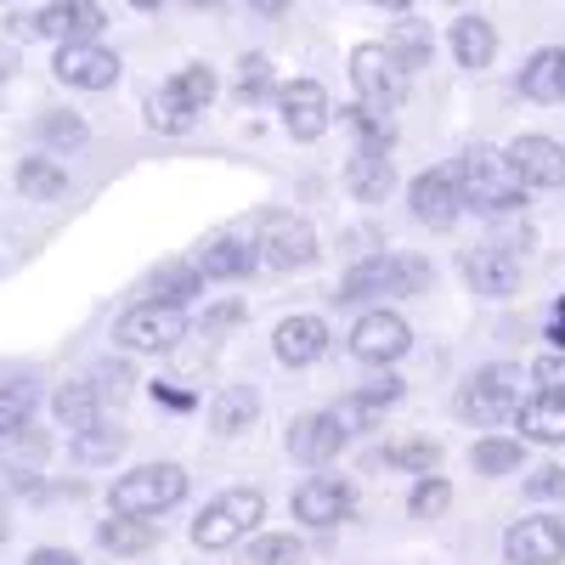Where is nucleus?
<instances>
[{"label":"nucleus","instance_id":"7","mask_svg":"<svg viewBox=\"0 0 565 565\" xmlns=\"http://www.w3.org/2000/svg\"><path fill=\"white\" fill-rule=\"evenodd\" d=\"M458 413L463 418H476V424H503L521 413V367H509V362H487L476 367L463 380L458 391Z\"/></svg>","mask_w":565,"mask_h":565},{"label":"nucleus","instance_id":"42","mask_svg":"<svg viewBox=\"0 0 565 565\" xmlns=\"http://www.w3.org/2000/svg\"><path fill=\"white\" fill-rule=\"evenodd\" d=\"M526 492H532V498H565V469H559V463L532 469V476H526Z\"/></svg>","mask_w":565,"mask_h":565},{"label":"nucleus","instance_id":"6","mask_svg":"<svg viewBox=\"0 0 565 565\" xmlns=\"http://www.w3.org/2000/svg\"><path fill=\"white\" fill-rule=\"evenodd\" d=\"M260 514H266V498L255 487H232L215 503H204V514L193 521V543L199 548H232L260 526Z\"/></svg>","mask_w":565,"mask_h":565},{"label":"nucleus","instance_id":"11","mask_svg":"<svg viewBox=\"0 0 565 565\" xmlns=\"http://www.w3.org/2000/svg\"><path fill=\"white\" fill-rule=\"evenodd\" d=\"M277 114H282V130H289L295 141H317L328 130V119H334V108H328V90L317 79H289L277 85Z\"/></svg>","mask_w":565,"mask_h":565},{"label":"nucleus","instance_id":"34","mask_svg":"<svg viewBox=\"0 0 565 565\" xmlns=\"http://www.w3.org/2000/svg\"><path fill=\"white\" fill-rule=\"evenodd\" d=\"M34 407H40V391H34V385H23V380L0 385V436H18Z\"/></svg>","mask_w":565,"mask_h":565},{"label":"nucleus","instance_id":"1","mask_svg":"<svg viewBox=\"0 0 565 565\" xmlns=\"http://www.w3.org/2000/svg\"><path fill=\"white\" fill-rule=\"evenodd\" d=\"M458 199L463 210H481V215H514V210H526V181L514 175L509 153L487 148V141H476V148H463L458 164Z\"/></svg>","mask_w":565,"mask_h":565},{"label":"nucleus","instance_id":"23","mask_svg":"<svg viewBox=\"0 0 565 565\" xmlns=\"http://www.w3.org/2000/svg\"><path fill=\"white\" fill-rule=\"evenodd\" d=\"M345 186H351V199L362 204H380L391 186H396V164H391V148H362L356 141V153L345 164Z\"/></svg>","mask_w":565,"mask_h":565},{"label":"nucleus","instance_id":"41","mask_svg":"<svg viewBox=\"0 0 565 565\" xmlns=\"http://www.w3.org/2000/svg\"><path fill=\"white\" fill-rule=\"evenodd\" d=\"M532 380H537V391H548V396H565V351H548V356H537V362H532Z\"/></svg>","mask_w":565,"mask_h":565},{"label":"nucleus","instance_id":"17","mask_svg":"<svg viewBox=\"0 0 565 565\" xmlns=\"http://www.w3.org/2000/svg\"><path fill=\"white\" fill-rule=\"evenodd\" d=\"M103 29H108V12L97 7V0H52V7L40 12V34L57 40V45H68V40H97Z\"/></svg>","mask_w":565,"mask_h":565},{"label":"nucleus","instance_id":"16","mask_svg":"<svg viewBox=\"0 0 565 565\" xmlns=\"http://www.w3.org/2000/svg\"><path fill=\"white\" fill-rule=\"evenodd\" d=\"M503 153L526 186H565V148L554 136H521V141H509Z\"/></svg>","mask_w":565,"mask_h":565},{"label":"nucleus","instance_id":"48","mask_svg":"<svg viewBox=\"0 0 565 565\" xmlns=\"http://www.w3.org/2000/svg\"><path fill=\"white\" fill-rule=\"evenodd\" d=\"M130 7H141V12H159V7H164V0H130Z\"/></svg>","mask_w":565,"mask_h":565},{"label":"nucleus","instance_id":"4","mask_svg":"<svg viewBox=\"0 0 565 565\" xmlns=\"http://www.w3.org/2000/svg\"><path fill=\"white\" fill-rule=\"evenodd\" d=\"M186 498V469L181 463H141L130 476L114 481V514H141V521H153V514L175 509Z\"/></svg>","mask_w":565,"mask_h":565},{"label":"nucleus","instance_id":"31","mask_svg":"<svg viewBox=\"0 0 565 565\" xmlns=\"http://www.w3.org/2000/svg\"><path fill=\"white\" fill-rule=\"evenodd\" d=\"M391 52L407 63V68H424V63H430L436 57V40H430V23H418V18H407V23H396L391 29Z\"/></svg>","mask_w":565,"mask_h":565},{"label":"nucleus","instance_id":"12","mask_svg":"<svg viewBox=\"0 0 565 565\" xmlns=\"http://www.w3.org/2000/svg\"><path fill=\"white\" fill-rule=\"evenodd\" d=\"M503 559L509 565H559L565 559V526L548 514H526L503 532Z\"/></svg>","mask_w":565,"mask_h":565},{"label":"nucleus","instance_id":"21","mask_svg":"<svg viewBox=\"0 0 565 565\" xmlns=\"http://www.w3.org/2000/svg\"><path fill=\"white\" fill-rule=\"evenodd\" d=\"M396 402H402V380H396V373H385V380H373V385H356L334 407V418L345 424V436H356V430H373V424L385 418V407H396Z\"/></svg>","mask_w":565,"mask_h":565},{"label":"nucleus","instance_id":"47","mask_svg":"<svg viewBox=\"0 0 565 565\" xmlns=\"http://www.w3.org/2000/svg\"><path fill=\"white\" fill-rule=\"evenodd\" d=\"M373 7H385V12H407L413 0H373Z\"/></svg>","mask_w":565,"mask_h":565},{"label":"nucleus","instance_id":"28","mask_svg":"<svg viewBox=\"0 0 565 565\" xmlns=\"http://www.w3.org/2000/svg\"><path fill=\"white\" fill-rule=\"evenodd\" d=\"M204 295V271L193 266V260H164L159 271H153V300H164V306H193Z\"/></svg>","mask_w":565,"mask_h":565},{"label":"nucleus","instance_id":"37","mask_svg":"<svg viewBox=\"0 0 565 565\" xmlns=\"http://www.w3.org/2000/svg\"><path fill=\"white\" fill-rule=\"evenodd\" d=\"M249 565H306V543L295 532H277V537H255Z\"/></svg>","mask_w":565,"mask_h":565},{"label":"nucleus","instance_id":"32","mask_svg":"<svg viewBox=\"0 0 565 565\" xmlns=\"http://www.w3.org/2000/svg\"><path fill=\"white\" fill-rule=\"evenodd\" d=\"M18 186L29 199H57V193H68V175H63L57 159H23L18 164Z\"/></svg>","mask_w":565,"mask_h":565},{"label":"nucleus","instance_id":"29","mask_svg":"<svg viewBox=\"0 0 565 565\" xmlns=\"http://www.w3.org/2000/svg\"><path fill=\"white\" fill-rule=\"evenodd\" d=\"M521 463H526V441H514V436H487L469 447V469L476 476H514Z\"/></svg>","mask_w":565,"mask_h":565},{"label":"nucleus","instance_id":"26","mask_svg":"<svg viewBox=\"0 0 565 565\" xmlns=\"http://www.w3.org/2000/svg\"><path fill=\"white\" fill-rule=\"evenodd\" d=\"M514 424H521V441H565V396H548L537 391L532 402H521V413H514Z\"/></svg>","mask_w":565,"mask_h":565},{"label":"nucleus","instance_id":"14","mask_svg":"<svg viewBox=\"0 0 565 565\" xmlns=\"http://www.w3.org/2000/svg\"><path fill=\"white\" fill-rule=\"evenodd\" d=\"M52 68H57L63 85H79V90H108V85H119V57L108 52V45H97V40H68Z\"/></svg>","mask_w":565,"mask_h":565},{"label":"nucleus","instance_id":"24","mask_svg":"<svg viewBox=\"0 0 565 565\" xmlns=\"http://www.w3.org/2000/svg\"><path fill=\"white\" fill-rule=\"evenodd\" d=\"M521 90L532 103H565V45H543L521 68Z\"/></svg>","mask_w":565,"mask_h":565},{"label":"nucleus","instance_id":"40","mask_svg":"<svg viewBox=\"0 0 565 565\" xmlns=\"http://www.w3.org/2000/svg\"><path fill=\"white\" fill-rule=\"evenodd\" d=\"M232 90H238V103H260L271 90V63L266 57H244L238 63V85H232Z\"/></svg>","mask_w":565,"mask_h":565},{"label":"nucleus","instance_id":"44","mask_svg":"<svg viewBox=\"0 0 565 565\" xmlns=\"http://www.w3.org/2000/svg\"><path fill=\"white\" fill-rule=\"evenodd\" d=\"M97 380H103L97 391H114V396H119V391L130 385V367H119V362H103V367H97Z\"/></svg>","mask_w":565,"mask_h":565},{"label":"nucleus","instance_id":"36","mask_svg":"<svg viewBox=\"0 0 565 565\" xmlns=\"http://www.w3.org/2000/svg\"><path fill=\"white\" fill-rule=\"evenodd\" d=\"M40 141L52 153H74V148H85V119L79 114H45L40 119Z\"/></svg>","mask_w":565,"mask_h":565},{"label":"nucleus","instance_id":"3","mask_svg":"<svg viewBox=\"0 0 565 565\" xmlns=\"http://www.w3.org/2000/svg\"><path fill=\"white\" fill-rule=\"evenodd\" d=\"M351 85H356V103L373 114H396L407 103V63L391 52V45L367 40L351 52Z\"/></svg>","mask_w":565,"mask_h":565},{"label":"nucleus","instance_id":"15","mask_svg":"<svg viewBox=\"0 0 565 565\" xmlns=\"http://www.w3.org/2000/svg\"><path fill=\"white\" fill-rule=\"evenodd\" d=\"M351 509H356V492L340 476H311L306 487H295V521L306 526H340L351 521Z\"/></svg>","mask_w":565,"mask_h":565},{"label":"nucleus","instance_id":"2","mask_svg":"<svg viewBox=\"0 0 565 565\" xmlns=\"http://www.w3.org/2000/svg\"><path fill=\"white\" fill-rule=\"evenodd\" d=\"M424 282H430V266L413 260V255H367L340 277V300H351V306L402 300V295H418Z\"/></svg>","mask_w":565,"mask_h":565},{"label":"nucleus","instance_id":"49","mask_svg":"<svg viewBox=\"0 0 565 565\" xmlns=\"http://www.w3.org/2000/svg\"><path fill=\"white\" fill-rule=\"evenodd\" d=\"M12 537V526H7V509H0V543H7Z\"/></svg>","mask_w":565,"mask_h":565},{"label":"nucleus","instance_id":"8","mask_svg":"<svg viewBox=\"0 0 565 565\" xmlns=\"http://www.w3.org/2000/svg\"><path fill=\"white\" fill-rule=\"evenodd\" d=\"M114 340L125 351H170L175 340H186V306H164V300H141L114 322Z\"/></svg>","mask_w":565,"mask_h":565},{"label":"nucleus","instance_id":"18","mask_svg":"<svg viewBox=\"0 0 565 565\" xmlns=\"http://www.w3.org/2000/svg\"><path fill=\"white\" fill-rule=\"evenodd\" d=\"M271 351L282 367H311L322 351H328V322L322 317H282L277 322V334H271Z\"/></svg>","mask_w":565,"mask_h":565},{"label":"nucleus","instance_id":"9","mask_svg":"<svg viewBox=\"0 0 565 565\" xmlns=\"http://www.w3.org/2000/svg\"><path fill=\"white\" fill-rule=\"evenodd\" d=\"M407 345H413V328H407L396 311H385V306L362 311L356 328H351V356H356V362H373V367L407 356Z\"/></svg>","mask_w":565,"mask_h":565},{"label":"nucleus","instance_id":"51","mask_svg":"<svg viewBox=\"0 0 565 565\" xmlns=\"http://www.w3.org/2000/svg\"><path fill=\"white\" fill-rule=\"evenodd\" d=\"M0 7H7V0H0Z\"/></svg>","mask_w":565,"mask_h":565},{"label":"nucleus","instance_id":"38","mask_svg":"<svg viewBox=\"0 0 565 565\" xmlns=\"http://www.w3.org/2000/svg\"><path fill=\"white\" fill-rule=\"evenodd\" d=\"M391 469H418V476H430V469L441 463V447L436 441H396V447H385L380 452Z\"/></svg>","mask_w":565,"mask_h":565},{"label":"nucleus","instance_id":"45","mask_svg":"<svg viewBox=\"0 0 565 565\" xmlns=\"http://www.w3.org/2000/svg\"><path fill=\"white\" fill-rule=\"evenodd\" d=\"M29 565H79V559H74L68 548H34V554H29Z\"/></svg>","mask_w":565,"mask_h":565},{"label":"nucleus","instance_id":"46","mask_svg":"<svg viewBox=\"0 0 565 565\" xmlns=\"http://www.w3.org/2000/svg\"><path fill=\"white\" fill-rule=\"evenodd\" d=\"M249 7H255V12H266V18H277L282 7H289V0H249Z\"/></svg>","mask_w":565,"mask_h":565},{"label":"nucleus","instance_id":"35","mask_svg":"<svg viewBox=\"0 0 565 565\" xmlns=\"http://www.w3.org/2000/svg\"><path fill=\"white\" fill-rule=\"evenodd\" d=\"M97 402H103V391H97V385H63L52 407H57V418L68 424V430H79V424L97 418Z\"/></svg>","mask_w":565,"mask_h":565},{"label":"nucleus","instance_id":"33","mask_svg":"<svg viewBox=\"0 0 565 565\" xmlns=\"http://www.w3.org/2000/svg\"><path fill=\"white\" fill-rule=\"evenodd\" d=\"M119 447H125V430H119V424L108 430V424H103V413L90 418V424H79V430H74V452H79L85 463H103V458H114Z\"/></svg>","mask_w":565,"mask_h":565},{"label":"nucleus","instance_id":"19","mask_svg":"<svg viewBox=\"0 0 565 565\" xmlns=\"http://www.w3.org/2000/svg\"><path fill=\"white\" fill-rule=\"evenodd\" d=\"M345 441H351V436H345V424H340L334 413H306V418L289 424V452H295L300 463H328V458H340Z\"/></svg>","mask_w":565,"mask_h":565},{"label":"nucleus","instance_id":"25","mask_svg":"<svg viewBox=\"0 0 565 565\" xmlns=\"http://www.w3.org/2000/svg\"><path fill=\"white\" fill-rule=\"evenodd\" d=\"M255 418H260L255 385H226V391L210 402V430H215V436H244V430H255Z\"/></svg>","mask_w":565,"mask_h":565},{"label":"nucleus","instance_id":"5","mask_svg":"<svg viewBox=\"0 0 565 565\" xmlns=\"http://www.w3.org/2000/svg\"><path fill=\"white\" fill-rule=\"evenodd\" d=\"M210 103H215V74H210L204 63H193V68H181L170 85H159L153 97H148V125L164 130V136L193 130Z\"/></svg>","mask_w":565,"mask_h":565},{"label":"nucleus","instance_id":"22","mask_svg":"<svg viewBox=\"0 0 565 565\" xmlns=\"http://www.w3.org/2000/svg\"><path fill=\"white\" fill-rule=\"evenodd\" d=\"M463 277H469L476 295L503 300V295H514V282H521V260H514V249H469L463 255Z\"/></svg>","mask_w":565,"mask_h":565},{"label":"nucleus","instance_id":"10","mask_svg":"<svg viewBox=\"0 0 565 565\" xmlns=\"http://www.w3.org/2000/svg\"><path fill=\"white\" fill-rule=\"evenodd\" d=\"M407 210L418 226L430 232H447L458 215H463V199H458V175L452 170H418L407 181Z\"/></svg>","mask_w":565,"mask_h":565},{"label":"nucleus","instance_id":"50","mask_svg":"<svg viewBox=\"0 0 565 565\" xmlns=\"http://www.w3.org/2000/svg\"><path fill=\"white\" fill-rule=\"evenodd\" d=\"M186 7H221V0H186Z\"/></svg>","mask_w":565,"mask_h":565},{"label":"nucleus","instance_id":"20","mask_svg":"<svg viewBox=\"0 0 565 565\" xmlns=\"http://www.w3.org/2000/svg\"><path fill=\"white\" fill-rule=\"evenodd\" d=\"M193 266L204 271V282H238L260 266V244L249 238H210L193 249Z\"/></svg>","mask_w":565,"mask_h":565},{"label":"nucleus","instance_id":"27","mask_svg":"<svg viewBox=\"0 0 565 565\" xmlns=\"http://www.w3.org/2000/svg\"><path fill=\"white\" fill-rule=\"evenodd\" d=\"M452 57H458V68H492V57H498V34H492V23L487 18H458L452 23Z\"/></svg>","mask_w":565,"mask_h":565},{"label":"nucleus","instance_id":"39","mask_svg":"<svg viewBox=\"0 0 565 565\" xmlns=\"http://www.w3.org/2000/svg\"><path fill=\"white\" fill-rule=\"evenodd\" d=\"M447 503H452V487H447L441 476H418V487L407 492V509L418 514V521H436Z\"/></svg>","mask_w":565,"mask_h":565},{"label":"nucleus","instance_id":"30","mask_svg":"<svg viewBox=\"0 0 565 565\" xmlns=\"http://www.w3.org/2000/svg\"><path fill=\"white\" fill-rule=\"evenodd\" d=\"M97 543L114 548V554H141V548H153V543H159V526H153V521H141V514H114V521L97 526Z\"/></svg>","mask_w":565,"mask_h":565},{"label":"nucleus","instance_id":"13","mask_svg":"<svg viewBox=\"0 0 565 565\" xmlns=\"http://www.w3.org/2000/svg\"><path fill=\"white\" fill-rule=\"evenodd\" d=\"M255 244H260V260H271L277 271H300V266H311L322 255L311 221H295V215H271Z\"/></svg>","mask_w":565,"mask_h":565},{"label":"nucleus","instance_id":"43","mask_svg":"<svg viewBox=\"0 0 565 565\" xmlns=\"http://www.w3.org/2000/svg\"><path fill=\"white\" fill-rule=\"evenodd\" d=\"M7 29H12V40H45L40 34V12H12Z\"/></svg>","mask_w":565,"mask_h":565}]
</instances>
